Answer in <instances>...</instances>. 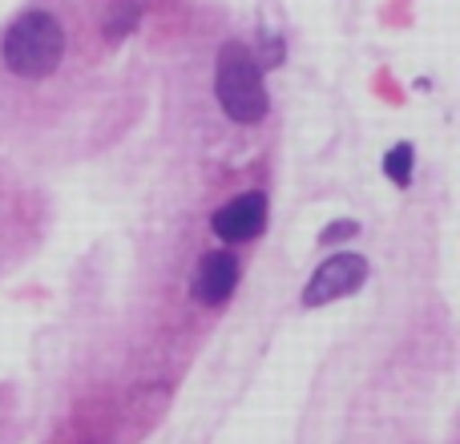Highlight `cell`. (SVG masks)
I'll list each match as a JSON object with an SVG mask.
<instances>
[{"mask_svg": "<svg viewBox=\"0 0 460 444\" xmlns=\"http://www.w3.org/2000/svg\"><path fill=\"white\" fill-rule=\"evenodd\" d=\"M8 73L24 81H40L53 77L57 65L65 57V29L49 8H29L13 21V29L4 32V45H0Z\"/></svg>", "mask_w": 460, "mask_h": 444, "instance_id": "6da1fadb", "label": "cell"}, {"mask_svg": "<svg viewBox=\"0 0 460 444\" xmlns=\"http://www.w3.org/2000/svg\"><path fill=\"white\" fill-rule=\"evenodd\" d=\"M215 97L226 118L238 121V126H254V121H262L270 110L262 65L254 61V53L246 45H238V40H226V45L218 49Z\"/></svg>", "mask_w": 460, "mask_h": 444, "instance_id": "7a4b0ae2", "label": "cell"}, {"mask_svg": "<svg viewBox=\"0 0 460 444\" xmlns=\"http://www.w3.org/2000/svg\"><path fill=\"white\" fill-rule=\"evenodd\" d=\"M364 283H367V259L356 251H343V254H332L327 262H319L315 275H311L307 287H303L299 303L303 307H323V303L356 295Z\"/></svg>", "mask_w": 460, "mask_h": 444, "instance_id": "3957f363", "label": "cell"}, {"mask_svg": "<svg viewBox=\"0 0 460 444\" xmlns=\"http://www.w3.org/2000/svg\"><path fill=\"white\" fill-rule=\"evenodd\" d=\"M262 226H267V194L262 191L234 194L210 215V230L223 243H251V238L262 235Z\"/></svg>", "mask_w": 460, "mask_h": 444, "instance_id": "277c9868", "label": "cell"}, {"mask_svg": "<svg viewBox=\"0 0 460 444\" xmlns=\"http://www.w3.org/2000/svg\"><path fill=\"white\" fill-rule=\"evenodd\" d=\"M238 275H243V267H238V259L230 251H207L199 259V267H194V279H190V295L194 303H202V307H223V303L234 295L238 287Z\"/></svg>", "mask_w": 460, "mask_h": 444, "instance_id": "5b68a950", "label": "cell"}, {"mask_svg": "<svg viewBox=\"0 0 460 444\" xmlns=\"http://www.w3.org/2000/svg\"><path fill=\"white\" fill-rule=\"evenodd\" d=\"M137 21H142V8L134 4V0H121L118 8L110 13V21H105V40H121L126 32H134L137 29Z\"/></svg>", "mask_w": 460, "mask_h": 444, "instance_id": "8992f818", "label": "cell"}, {"mask_svg": "<svg viewBox=\"0 0 460 444\" xmlns=\"http://www.w3.org/2000/svg\"><path fill=\"white\" fill-rule=\"evenodd\" d=\"M384 174H388L396 186L412 182V146L400 142L396 150H388V158H384Z\"/></svg>", "mask_w": 460, "mask_h": 444, "instance_id": "52a82bcc", "label": "cell"}, {"mask_svg": "<svg viewBox=\"0 0 460 444\" xmlns=\"http://www.w3.org/2000/svg\"><path fill=\"white\" fill-rule=\"evenodd\" d=\"M356 230H359V226H356L351 218H340V222H332V226H327L323 235H319V243H340V238H351Z\"/></svg>", "mask_w": 460, "mask_h": 444, "instance_id": "ba28073f", "label": "cell"}]
</instances>
